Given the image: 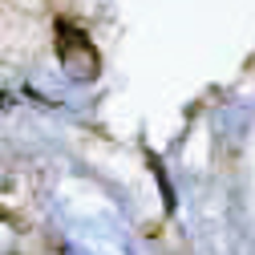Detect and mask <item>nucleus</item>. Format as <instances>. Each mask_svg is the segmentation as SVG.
Instances as JSON below:
<instances>
[{"instance_id": "nucleus-1", "label": "nucleus", "mask_w": 255, "mask_h": 255, "mask_svg": "<svg viewBox=\"0 0 255 255\" xmlns=\"http://www.w3.org/2000/svg\"><path fill=\"white\" fill-rule=\"evenodd\" d=\"M53 33H57V57H61V65H65L69 77H77V81L98 77V49L89 45V37L73 20H57Z\"/></svg>"}]
</instances>
